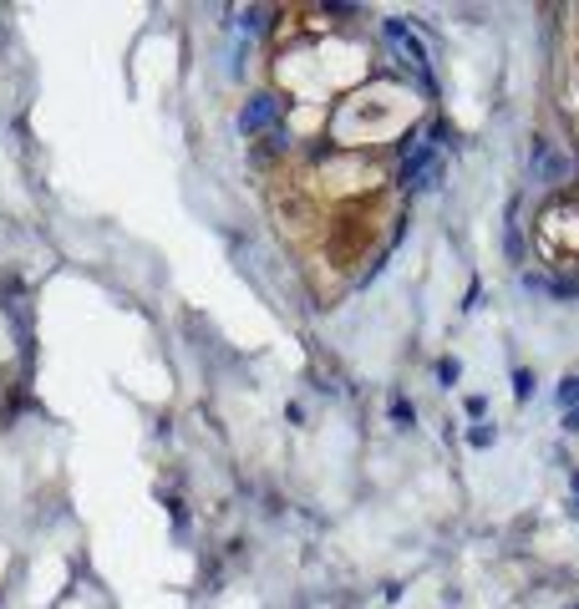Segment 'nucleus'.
<instances>
[{"label": "nucleus", "instance_id": "obj_1", "mask_svg": "<svg viewBox=\"0 0 579 609\" xmlns=\"http://www.w3.org/2000/svg\"><path fill=\"white\" fill-rule=\"evenodd\" d=\"M269 87L280 138L260 173L265 203L295 259L330 295L366 269L396 219L381 142L402 127V97L371 77L356 31L320 11H290L275 31Z\"/></svg>", "mask_w": 579, "mask_h": 609}]
</instances>
